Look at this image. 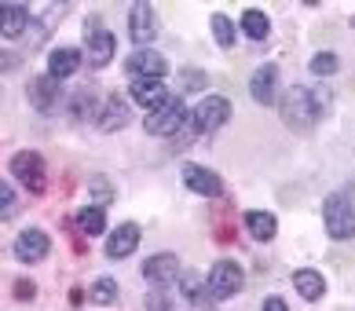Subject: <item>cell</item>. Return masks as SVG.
<instances>
[{
	"mask_svg": "<svg viewBox=\"0 0 355 311\" xmlns=\"http://www.w3.org/2000/svg\"><path fill=\"white\" fill-rule=\"evenodd\" d=\"M326 110H330V92H326V88L293 85L282 99V121L293 128V132H308L319 118H326Z\"/></svg>",
	"mask_w": 355,
	"mask_h": 311,
	"instance_id": "cell-1",
	"label": "cell"
},
{
	"mask_svg": "<svg viewBox=\"0 0 355 311\" xmlns=\"http://www.w3.org/2000/svg\"><path fill=\"white\" fill-rule=\"evenodd\" d=\"M128 37H132L139 48H147L157 37V15H154V8L147 0H136L132 11H128Z\"/></svg>",
	"mask_w": 355,
	"mask_h": 311,
	"instance_id": "cell-10",
	"label": "cell"
},
{
	"mask_svg": "<svg viewBox=\"0 0 355 311\" xmlns=\"http://www.w3.org/2000/svg\"><path fill=\"white\" fill-rule=\"evenodd\" d=\"M242 30H245L249 41H268V33H271V19H268L260 8H249V11H242Z\"/></svg>",
	"mask_w": 355,
	"mask_h": 311,
	"instance_id": "cell-23",
	"label": "cell"
},
{
	"mask_svg": "<svg viewBox=\"0 0 355 311\" xmlns=\"http://www.w3.org/2000/svg\"><path fill=\"white\" fill-rule=\"evenodd\" d=\"M198 88H205V77L198 70H183L180 73V92H198Z\"/></svg>",
	"mask_w": 355,
	"mask_h": 311,
	"instance_id": "cell-30",
	"label": "cell"
},
{
	"mask_svg": "<svg viewBox=\"0 0 355 311\" xmlns=\"http://www.w3.org/2000/svg\"><path fill=\"white\" fill-rule=\"evenodd\" d=\"M143 278L150 282V286L157 290H168L176 286V282L183 278V264L176 253H157V256H147V264H143Z\"/></svg>",
	"mask_w": 355,
	"mask_h": 311,
	"instance_id": "cell-8",
	"label": "cell"
},
{
	"mask_svg": "<svg viewBox=\"0 0 355 311\" xmlns=\"http://www.w3.org/2000/svg\"><path fill=\"white\" fill-rule=\"evenodd\" d=\"M125 70L132 73L136 81H162L165 70H168V62H165V55H157L154 48H139V51H132V55H128Z\"/></svg>",
	"mask_w": 355,
	"mask_h": 311,
	"instance_id": "cell-9",
	"label": "cell"
},
{
	"mask_svg": "<svg viewBox=\"0 0 355 311\" xmlns=\"http://www.w3.org/2000/svg\"><path fill=\"white\" fill-rule=\"evenodd\" d=\"M128 125V103L121 96H110L103 103V114H99V128L103 132H121Z\"/></svg>",
	"mask_w": 355,
	"mask_h": 311,
	"instance_id": "cell-18",
	"label": "cell"
},
{
	"mask_svg": "<svg viewBox=\"0 0 355 311\" xmlns=\"http://www.w3.org/2000/svg\"><path fill=\"white\" fill-rule=\"evenodd\" d=\"M183 121H187V107H183V99L168 96L162 107L147 110V118H143V128H147L150 136H176Z\"/></svg>",
	"mask_w": 355,
	"mask_h": 311,
	"instance_id": "cell-3",
	"label": "cell"
},
{
	"mask_svg": "<svg viewBox=\"0 0 355 311\" xmlns=\"http://www.w3.org/2000/svg\"><path fill=\"white\" fill-rule=\"evenodd\" d=\"M260 311H289V304H286V301H279V296H268Z\"/></svg>",
	"mask_w": 355,
	"mask_h": 311,
	"instance_id": "cell-34",
	"label": "cell"
},
{
	"mask_svg": "<svg viewBox=\"0 0 355 311\" xmlns=\"http://www.w3.org/2000/svg\"><path fill=\"white\" fill-rule=\"evenodd\" d=\"M337 66H340V62H337L334 51H319V55L311 59V73H315V77H334Z\"/></svg>",
	"mask_w": 355,
	"mask_h": 311,
	"instance_id": "cell-27",
	"label": "cell"
},
{
	"mask_svg": "<svg viewBox=\"0 0 355 311\" xmlns=\"http://www.w3.org/2000/svg\"><path fill=\"white\" fill-rule=\"evenodd\" d=\"M67 114L73 121H88L92 114H96V96L88 92V88H77V92H70L67 99Z\"/></svg>",
	"mask_w": 355,
	"mask_h": 311,
	"instance_id": "cell-24",
	"label": "cell"
},
{
	"mask_svg": "<svg viewBox=\"0 0 355 311\" xmlns=\"http://www.w3.org/2000/svg\"><path fill=\"white\" fill-rule=\"evenodd\" d=\"M92 205H99V209H107V205H110V198H114V190H110V184H107V179H103V176H96V179H92Z\"/></svg>",
	"mask_w": 355,
	"mask_h": 311,
	"instance_id": "cell-28",
	"label": "cell"
},
{
	"mask_svg": "<svg viewBox=\"0 0 355 311\" xmlns=\"http://www.w3.org/2000/svg\"><path fill=\"white\" fill-rule=\"evenodd\" d=\"M147 311H176V304H173V296H168L165 290H157V293L147 296Z\"/></svg>",
	"mask_w": 355,
	"mask_h": 311,
	"instance_id": "cell-31",
	"label": "cell"
},
{
	"mask_svg": "<svg viewBox=\"0 0 355 311\" xmlns=\"http://www.w3.org/2000/svg\"><path fill=\"white\" fill-rule=\"evenodd\" d=\"M139 245V224H117L110 235H107V256L110 260H125L132 256Z\"/></svg>",
	"mask_w": 355,
	"mask_h": 311,
	"instance_id": "cell-14",
	"label": "cell"
},
{
	"mask_svg": "<svg viewBox=\"0 0 355 311\" xmlns=\"http://www.w3.org/2000/svg\"><path fill=\"white\" fill-rule=\"evenodd\" d=\"M242 264H234V260H216L213 271H209V278H205V290L213 301H231V296H239L242 293Z\"/></svg>",
	"mask_w": 355,
	"mask_h": 311,
	"instance_id": "cell-4",
	"label": "cell"
},
{
	"mask_svg": "<svg viewBox=\"0 0 355 311\" xmlns=\"http://www.w3.org/2000/svg\"><path fill=\"white\" fill-rule=\"evenodd\" d=\"M11 176H15L30 194H41L48 187V165L37 150H19L15 158H11Z\"/></svg>",
	"mask_w": 355,
	"mask_h": 311,
	"instance_id": "cell-5",
	"label": "cell"
},
{
	"mask_svg": "<svg viewBox=\"0 0 355 311\" xmlns=\"http://www.w3.org/2000/svg\"><path fill=\"white\" fill-rule=\"evenodd\" d=\"M209 26H213V37H216V44H220V48H231V44H234V37H239L234 22H231L227 15H220V11H216L213 19H209Z\"/></svg>",
	"mask_w": 355,
	"mask_h": 311,
	"instance_id": "cell-25",
	"label": "cell"
},
{
	"mask_svg": "<svg viewBox=\"0 0 355 311\" xmlns=\"http://www.w3.org/2000/svg\"><path fill=\"white\" fill-rule=\"evenodd\" d=\"M15 213H19L15 190H11L8 184H0V220H15Z\"/></svg>",
	"mask_w": 355,
	"mask_h": 311,
	"instance_id": "cell-29",
	"label": "cell"
},
{
	"mask_svg": "<svg viewBox=\"0 0 355 311\" xmlns=\"http://www.w3.org/2000/svg\"><path fill=\"white\" fill-rule=\"evenodd\" d=\"M59 99H62L59 81H51L48 73H44V77H33V85H30V103H33L37 110H41V114H55Z\"/></svg>",
	"mask_w": 355,
	"mask_h": 311,
	"instance_id": "cell-15",
	"label": "cell"
},
{
	"mask_svg": "<svg viewBox=\"0 0 355 311\" xmlns=\"http://www.w3.org/2000/svg\"><path fill=\"white\" fill-rule=\"evenodd\" d=\"M293 290L304 296V301H319V296L326 293V278L319 275V271H311V267L293 271Z\"/></svg>",
	"mask_w": 355,
	"mask_h": 311,
	"instance_id": "cell-21",
	"label": "cell"
},
{
	"mask_svg": "<svg viewBox=\"0 0 355 311\" xmlns=\"http://www.w3.org/2000/svg\"><path fill=\"white\" fill-rule=\"evenodd\" d=\"M0 70H19V55H15V51H0Z\"/></svg>",
	"mask_w": 355,
	"mask_h": 311,
	"instance_id": "cell-33",
	"label": "cell"
},
{
	"mask_svg": "<svg viewBox=\"0 0 355 311\" xmlns=\"http://www.w3.org/2000/svg\"><path fill=\"white\" fill-rule=\"evenodd\" d=\"M77 231L88 238H96L107 231V209H99V205H85L81 213H77Z\"/></svg>",
	"mask_w": 355,
	"mask_h": 311,
	"instance_id": "cell-22",
	"label": "cell"
},
{
	"mask_svg": "<svg viewBox=\"0 0 355 311\" xmlns=\"http://www.w3.org/2000/svg\"><path fill=\"white\" fill-rule=\"evenodd\" d=\"M168 99V88L165 81H132V103H139V107H162V103Z\"/></svg>",
	"mask_w": 355,
	"mask_h": 311,
	"instance_id": "cell-19",
	"label": "cell"
},
{
	"mask_svg": "<svg viewBox=\"0 0 355 311\" xmlns=\"http://www.w3.org/2000/svg\"><path fill=\"white\" fill-rule=\"evenodd\" d=\"M227 118H231V103L223 99V96H205L198 107L191 110V125L198 128V136L223 128V125H227Z\"/></svg>",
	"mask_w": 355,
	"mask_h": 311,
	"instance_id": "cell-7",
	"label": "cell"
},
{
	"mask_svg": "<svg viewBox=\"0 0 355 311\" xmlns=\"http://www.w3.org/2000/svg\"><path fill=\"white\" fill-rule=\"evenodd\" d=\"M26 30H30V11L22 4H0V37L15 41Z\"/></svg>",
	"mask_w": 355,
	"mask_h": 311,
	"instance_id": "cell-17",
	"label": "cell"
},
{
	"mask_svg": "<svg viewBox=\"0 0 355 311\" xmlns=\"http://www.w3.org/2000/svg\"><path fill=\"white\" fill-rule=\"evenodd\" d=\"M77 66H81V51L70 48V44H62V48H55L48 55V77H51V81H59V85L67 81V77H73Z\"/></svg>",
	"mask_w": 355,
	"mask_h": 311,
	"instance_id": "cell-16",
	"label": "cell"
},
{
	"mask_svg": "<svg viewBox=\"0 0 355 311\" xmlns=\"http://www.w3.org/2000/svg\"><path fill=\"white\" fill-rule=\"evenodd\" d=\"M15 296H19V301H33L37 286H33V282H26V278H19V282H15Z\"/></svg>",
	"mask_w": 355,
	"mask_h": 311,
	"instance_id": "cell-32",
	"label": "cell"
},
{
	"mask_svg": "<svg viewBox=\"0 0 355 311\" xmlns=\"http://www.w3.org/2000/svg\"><path fill=\"white\" fill-rule=\"evenodd\" d=\"M114 48H117L114 33L103 30L99 19H88V26H85V59H88V66L92 70H103L114 59Z\"/></svg>",
	"mask_w": 355,
	"mask_h": 311,
	"instance_id": "cell-6",
	"label": "cell"
},
{
	"mask_svg": "<svg viewBox=\"0 0 355 311\" xmlns=\"http://www.w3.org/2000/svg\"><path fill=\"white\" fill-rule=\"evenodd\" d=\"M322 224H326V235L334 242H348L355 238V205L345 198V194H330L322 205Z\"/></svg>",
	"mask_w": 355,
	"mask_h": 311,
	"instance_id": "cell-2",
	"label": "cell"
},
{
	"mask_svg": "<svg viewBox=\"0 0 355 311\" xmlns=\"http://www.w3.org/2000/svg\"><path fill=\"white\" fill-rule=\"evenodd\" d=\"M245 231H249L257 242H271L275 235H279V220H275L271 213L253 209V213H245Z\"/></svg>",
	"mask_w": 355,
	"mask_h": 311,
	"instance_id": "cell-20",
	"label": "cell"
},
{
	"mask_svg": "<svg viewBox=\"0 0 355 311\" xmlns=\"http://www.w3.org/2000/svg\"><path fill=\"white\" fill-rule=\"evenodd\" d=\"M48 253H51V242L41 227H26L15 238V256L22 264H41V260H48Z\"/></svg>",
	"mask_w": 355,
	"mask_h": 311,
	"instance_id": "cell-11",
	"label": "cell"
},
{
	"mask_svg": "<svg viewBox=\"0 0 355 311\" xmlns=\"http://www.w3.org/2000/svg\"><path fill=\"white\" fill-rule=\"evenodd\" d=\"M88 301H92V304H99V308H110V304L117 301V282H114V278H99V282H92Z\"/></svg>",
	"mask_w": 355,
	"mask_h": 311,
	"instance_id": "cell-26",
	"label": "cell"
},
{
	"mask_svg": "<svg viewBox=\"0 0 355 311\" xmlns=\"http://www.w3.org/2000/svg\"><path fill=\"white\" fill-rule=\"evenodd\" d=\"M183 184L194 194H202V198H220L223 194V179L205 165H183Z\"/></svg>",
	"mask_w": 355,
	"mask_h": 311,
	"instance_id": "cell-13",
	"label": "cell"
},
{
	"mask_svg": "<svg viewBox=\"0 0 355 311\" xmlns=\"http://www.w3.org/2000/svg\"><path fill=\"white\" fill-rule=\"evenodd\" d=\"M249 96L260 107H271L275 103V96H279V66L275 62H264V66L253 70V77H249Z\"/></svg>",
	"mask_w": 355,
	"mask_h": 311,
	"instance_id": "cell-12",
	"label": "cell"
}]
</instances>
